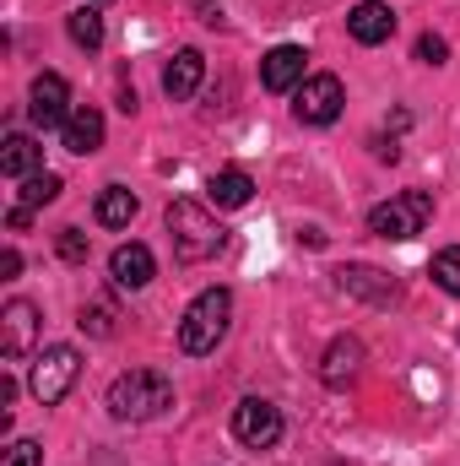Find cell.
Listing matches in <instances>:
<instances>
[{
	"label": "cell",
	"instance_id": "obj_1",
	"mask_svg": "<svg viewBox=\"0 0 460 466\" xmlns=\"http://www.w3.org/2000/svg\"><path fill=\"white\" fill-rule=\"evenodd\" d=\"M168 407H174V385L157 369H130V374H119L109 385V412L119 423H152Z\"/></svg>",
	"mask_w": 460,
	"mask_h": 466
},
{
	"label": "cell",
	"instance_id": "obj_2",
	"mask_svg": "<svg viewBox=\"0 0 460 466\" xmlns=\"http://www.w3.org/2000/svg\"><path fill=\"white\" fill-rule=\"evenodd\" d=\"M228 320H233V293L228 288H206V293L185 309V320H179V348L190 352V358L217 352V342L228 337Z\"/></svg>",
	"mask_w": 460,
	"mask_h": 466
},
{
	"label": "cell",
	"instance_id": "obj_3",
	"mask_svg": "<svg viewBox=\"0 0 460 466\" xmlns=\"http://www.w3.org/2000/svg\"><path fill=\"white\" fill-rule=\"evenodd\" d=\"M168 238H174V255L195 266V260H212L223 249V223L201 201H174L168 207Z\"/></svg>",
	"mask_w": 460,
	"mask_h": 466
},
{
	"label": "cell",
	"instance_id": "obj_4",
	"mask_svg": "<svg viewBox=\"0 0 460 466\" xmlns=\"http://www.w3.org/2000/svg\"><path fill=\"white\" fill-rule=\"evenodd\" d=\"M76 374H82V352L71 348V342H55V348H44L38 358H33L27 390H33V401H38V407H55V401H65V396H71Z\"/></svg>",
	"mask_w": 460,
	"mask_h": 466
},
{
	"label": "cell",
	"instance_id": "obj_5",
	"mask_svg": "<svg viewBox=\"0 0 460 466\" xmlns=\"http://www.w3.org/2000/svg\"><path fill=\"white\" fill-rule=\"evenodd\" d=\"M428 223H434V196L428 190H401V196H390L385 207L368 212V233H379V238H417Z\"/></svg>",
	"mask_w": 460,
	"mask_h": 466
},
{
	"label": "cell",
	"instance_id": "obj_6",
	"mask_svg": "<svg viewBox=\"0 0 460 466\" xmlns=\"http://www.w3.org/2000/svg\"><path fill=\"white\" fill-rule=\"evenodd\" d=\"M342 104H346L342 76H331V71L304 76V87L293 93V115H298V125H336Z\"/></svg>",
	"mask_w": 460,
	"mask_h": 466
},
{
	"label": "cell",
	"instance_id": "obj_7",
	"mask_svg": "<svg viewBox=\"0 0 460 466\" xmlns=\"http://www.w3.org/2000/svg\"><path fill=\"white\" fill-rule=\"evenodd\" d=\"M233 434H238V445H249V451H271V445L282 440V407H271L265 396H244V401L233 407Z\"/></svg>",
	"mask_w": 460,
	"mask_h": 466
},
{
	"label": "cell",
	"instance_id": "obj_8",
	"mask_svg": "<svg viewBox=\"0 0 460 466\" xmlns=\"http://www.w3.org/2000/svg\"><path fill=\"white\" fill-rule=\"evenodd\" d=\"M27 119L38 130H65V119H71V87H65L60 71L33 76V87H27Z\"/></svg>",
	"mask_w": 460,
	"mask_h": 466
},
{
	"label": "cell",
	"instance_id": "obj_9",
	"mask_svg": "<svg viewBox=\"0 0 460 466\" xmlns=\"http://www.w3.org/2000/svg\"><path fill=\"white\" fill-rule=\"evenodd\" d=\"M33 342H38V309L27 299H11L0 309V352H5V363H22L33 352Z\"/></svg>",
	"mask_w": 460,
	"mask_h": 466
},
{
	"label": "cell",
	"instance_id": "obj_10",
	"mask_svg": "<svg viewBox=\"0 0 460 466\" xmlns=\"http://www.w3.org/2000/svg\"><path fill=\"white\" fill-rule=\"evenodd\" d=\"M304 66H309V55H304L298 44H276V49L260 60L265 93H298V87H304Z\"/></svg>",
	"mask_w": 460,
	"mask_h": 466
},
{
	"label": "cell",
	"instance_id": "obj_11",
	"mask_svg": "<svg viewBox=\"0 0 460 466\" xmlns=\"http://www.w3.org/2000/svg\"><path fill=\"white\" fill-rule=\"evenodd\" d=\"M336 288L352 293V299H363V304H395L401 299V282L385 277V271H374V266H342L336 271Z\"/></svg>",
	"mask_w": 460,
	"mask_h": 466
},
{
	"label": "cell",
	"instance_id": "obj_12",
	"mask_svg": "<svg viewBox=\"0 0 460 466\" xmlns=\"http://www.w3.org/2000/svg\"><path fill=\"white\" fill-rule=\"evenodd\" d=\"M357 374H363V342H357V337H336V342L325 348V358H320V380H325L331 390H346Z\"/></svg>",
	"mask_w": 460,
	"mask_h": 466
},
{
	"label": "cell",
	"instance_id": "obj_13",
	"mask_svg": "<svg viewBox=\"0 0 460 466\" xmlns=\"http://www.w3.org/2000/svg\"><path fill=\"white\" fill-rule=\"evenodd\" d=\"M152 271H157V260H152V249H146V244H119L115 255H109V277H115V288H125V293L146 288V282H152Z\"/></svg>",
	"mask_w": 460,
	"mask_h": 466
},
{
	"label": "cell",
	"instance_id": "obj_14",
	"mask_svg": "<svg viewBox=\"0 0 460 466\" xmlns=\"http://www.w3.org/2000/svg\"><path fill=\"white\" fill-rule=\"evenodd\" d=\"M346 33H352L357 44H385V38L395 33V11H390L385 0H363V5H352Z\"/></svg>",
	"mask_w": 460,
	"mask_h": 466
},
{
	"label": "cell",
	"instance_id": "obj_15",
	"mask_svg": "<svg viewBox=\"0 0 460 466\" xmlns=\"http://www.w3.org/2000/svg\"><path fill=\"white\" fill-rule=\"evenodd\" d=\"M201 76H206V60H201V49H179V55L168 60V71H163V93H168L174 104H185V98H195Z\"/></svg>",
	"mask_w": 460,
	"mask_h": 466
},
{
	"label": "cell",
	"instance_id": "obj_16",
	"mask_svg": "<svg viewBox=\"0 0 460 466\" xmlns=\"http://www.w3.org/2000/svg\"><path fill=\"white\" fill-rule=\"evenodd\" d=\"M60 141H65V152H76V157L98 152V147H104V115H98L93 104L71 109V119H65V130H60Z\"/></svg>",
	"mask_w": 460,
	"mask_h": 466
},
{
	"label": "cell",
	"instance_id": "obj_17",
	"mask_svg": "<svg viewBox=\"0 0 460 466\" xmlns=\"http://www.w3.org/2000/svg\"><path fill=\"white\" fill-rule=\"evenodd\" d=\"M38 163H44V152L33 147V136L11 130V136L0 141V174H5V179H27V174H38Z\"/></svg>",
	"mask_w": 460,
	"mask_h": 466
},
{
	"label": "cell",
	"instance_id": "obj_18",
	"mask_svg": "<svg viewBox=\"0 0 460 466\" xmlns=\"http://www.w3.org/2000/svg\"><path fill=\"white\" fill-rule=\"evenodd\" d=\"M206 196H212L217 207L238 212V207H249V196H255V179H249L244 168H217V174L206 179Z\"/></svg>",
	"mask_w": 460,
	"mask_h": 466
},
{
	"label": "cell",
	"instance_id": "obj_19",
	"mask_svg": "<svg viewBox=\"0 0 460 466\" xmlns=\"http://www.w3.org/2000/svg\"><path fill=\"white\" fill-rule=\"evenodd\" d=\"M135 207H141V201H135L125 185H104V190H98V223H104V228H130Z\"/></svg>",
	"mask_w": 460,
	"mask_h": 466
},
{
	"label": "cell",
	"instance_id": "obj_20",
	"mask_svg": "<svg viewBox=\"0 0 460 466\" xmlns=\"http://www.w3.org/2000/svg\"><path fill=\"white\" fill-rule=\"evenodd\" d=\"M49 201H60V174H49V168L27 174V179H22V190H16V207L38 212V207H49Z\"/></svg>",
	"mask_w": 460,
	"mask_h": 466
},
{
	"label": "cell",
	"instance_id": "obj_21",
	"mask_svg": "<svg viewBox=\"0 0 460 466\" xmlns=\"http://www.w3.org/2000/svg\"><path fill=\"white\" fill-rule=\"evenodd\" d=\"M65 27H71V44H76V49H98V44H104V16H98V5H76Z\"/></svg>",
	"mask_w": 460,
	"mask_h": 466
},
{
	"label": "cell",
	"instance_id": "obj_22",
	"mask_svg": "<svg viewBox=\"0 0 460 466\" xmlns=\"http://www.w3.org/2000/svg\"><path fill=\"white\" fill-rule=\"evenodd\" d=\"M428 271H434V282H439L445 293H455V299H460V244H450V249H439Z\"/></svg>",
	"mask_w": 460,
	"mask_h": 466
},
{
	"label": "cell",
	"instance_id": "obj_23",
	"mask_svg": "<svg viewBox=\"0 0 460 466\" xmlns=\"http://www.w3.org/2000/svg\"><path fill=\"white\" fill-rule=\"evenodd\" d=\"M82 331H87V337H115V304H109V299L82 304Z\"/></svg>",
	"mask_w": 460,
	"mask_h": 466
},
{
	"label": "cell",
	"instance_id": "obj_24",
	"mask_svg": "<svg viewBox=\"0 0 460 466\" xmlns=\"http://www.w3.org/2000/svg\"><path fill=\"white\" fill-rule=\"evenodd\" d=\"M44 461V445L38 440H11L5 445V466H38Z\"/></svg>",
	"mask_w": 460,
	"mask_h": 466
},
{
	"label": "cell",
	"instance_id": "obj_25",
	"mask_svg": "<svg viewBox=\"0 0 460 466\" xmlns=\"http://www.w3.org/2000/svg\"><path fill=\"white\" fill-rule=\"evenodd\" d=\"M60 255H65L71 266H82V260H87V233L82 228H60Z\"/></svg>",
	"mask_w": 460,
	"mask_h": 466
},
{
	"label": "cell",
	"instance_id": "obj_26",
	"mask_svg": "<svg viewBox=\"0 0 460 466\" xmlns=\"http://www.w3.org/2000/svg\"><path fill=\"white\" fill-rule=\"evenodd\" d=\"M445 55H450V44H445L439 33H423V38H417V60H423V66H445Z\"/></svg>",
	"mask_w": 460,
	"mask_h": 466
},
{
	"label": "cell",
	"instance_id": "obj_27",
	"mask_svg": "<svg viewBox=\"0 0 460 466\" xmlns=\"http://www.w3.org/2000/svg\"><path fill=\"white\" fill-rule=\"evenodd\" d=\"M195 11H201V22H212V27L223 22V5H217V0H195Z\"/></svg>",
	"mask_w": 460,
	"mask_h": 466
},
{
	"label": "cell",
	"instance_id": "obj_28",
	"mask_svg": "<svg viewBox=\"0 0 460 466\" xmlns=\"http://www.w3.org/2000/svg\"><path fill=\"white\" fill-rule=\"evenodd\" d=\"M5 223H11V228L22 233L27 223H33V212H27V207H11V212H5Z\"/></svg>",
	"mask_w": 460,
	"mask_h": 466
},
{
	"label": "cell",
	"instance_id": "obj_29",
	"mask_svg": "<svg viewBox=\"0 0 460 466\" xmlns=\"http://www.w3.org/2000/svg\"><path fill=\"white\" fill-rule=\"evenodd\" d=\"M0 271H5V277H16V271H22V255H16V249H5V255H0Z\"/></svg>",
	"mask_w": 460,
	"mask_h": 466
},
{
	"label": "cell",
	"instance_id": "obj_30",
	"mask_svg": "<svg viewBox=\"0 0 460 466\" xmlns=\"http://www.w3.org/2000/svg\"><path fill=\"white\" fill-rule=\"evenodd\" d=\"M93 5H104V0H93Z\"/></svg>",
	"mask_w": 460,
	"mask_h": 466
}]
</instances>
